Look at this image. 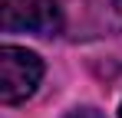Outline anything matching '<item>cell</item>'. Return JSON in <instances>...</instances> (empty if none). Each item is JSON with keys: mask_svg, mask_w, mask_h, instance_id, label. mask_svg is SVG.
Returning <instances> with one entry per match:
<instances>
[{"mask_svg": "<svg viewBox=\"0 0 122 118\" xmlns=\"http://www.w3.org/2000/svg\"><path fill=\"white\" fill-rule=\"evenodd\" d=\"M43 79V59L23 46H3L0 49V102L17 105L36 92Z\"/></svg>", "mask_w": 122, "mask_h": 118, "instance_id": "cell-1", "label": "cell"}, {"mask_svg": "<svg viewBox=\"0 0 122 118\" xmlns=\"http://www.w3.org/2000/svg\"><path fill=\"white\" fill-rule=\"evenodd\" d=\"M0 23L7 33L30 30V33L50 36L60 30V13L53 0H0Z\"/></svg>", "mask_w": 122, "mask_h": 118, "instance_id": "cell-2", "label": "cell"}, {"mask_svg": "<svg viewBox=\"0 0 122 118\" xmlns=\"http://www.w3.org/2000/svg\"><path fill=\"white\" fill-rule=\"evenodd\" d=\"M66 118H102V112H96V108H73Z\"/></svg>", "mask_w": 122, "mask_h": 118, "instance_id": "cell-3", "label": "cell"}, {"mask_svg": "<svg viewBox=\"0 0 122 118\" xmlns=\"http://www.w3.org/2000/svg\"><path fill=\"white\" fill-rule=\"evenodd\" d=\"M119 10H122V0H119Z\"/></svg>", "mask_w": 122, "mask_h": 118, "instance_id": "cell-4", "label": "cell"}, {"mask_svg": "<svg viewBox=\"0 0 122 118\" xmlns=\"http://www.w3.org/2000/svg\"><path fill=\"white\" fill-rule=\"evenodd\" d=\"M119 118H122V108H119Z\"/></svg>", "mask_w": 122, "mask_h": 118, "instance_id": "cell-5", "label": "cell"}]
</instances>
